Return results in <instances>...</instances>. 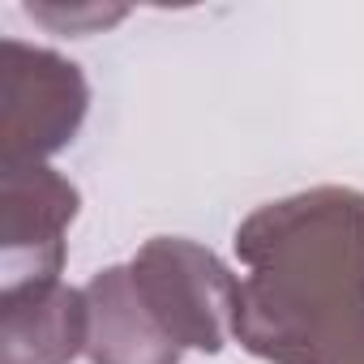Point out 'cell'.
<instances>
[{
    "label": "cell",
    "instance_id": "cell-1",
    "mask_svg": "<svg viewBox=\"0 0 364 364\" xmlns=\"http://www.w3.org/2000/svg\"><path fill=\"white\" fill-rule=\"evenodd\" d=\"M236 343L266 364H317L364 313V193L317 185L236 228Z\"/></svg>",
    "mask_w": 364,
    "mask_h": 364
},
{
    "label": "cell",
    "instance_id": "cell-6",
    "mask_svg": "<svg viewBox=\"0 0 364 364\" xmlns=\"http://www.w3.org/2000/svg\"><path fill=\"white\" fill-rule=\"evenodd\" d=\"M86 355L90 364H180V351L150 317L129 266L99 270L86 287Z\"/></svg>",
    "mask_w": 364,
    "mask_h": 364
},
{
    "label": "cell",
    "instance_id": "cell-3",
    "mask_svg": "<svg viewBox=\"0 0 364 364\" xmlns=\"http://www.w3.org/2000/svg\"><path fill=\"white\" fill-rule=\"evenodd\" d=\"M0 56V171L43 167L86 120V73L60 52L22 39H5Z\"/></svg>",
    "mask_w": 364,
    "mask_h": 364
},
{
    "label": "cell",
    "instance_id": "cell-5",
    "mask_svg": "<svg viewBox=\"0 0 364 364\" xmlns=\"http://www.w3.org/2000/svg\"><path fill=\"white\" fill-rule=\"evenodd\" d=\"M0 364H73L86 351V291L31 283L0 291Z\"/></svg>",
    "mask_w": 364,
    "mask_h": 364
},
{
    "label": "cell",
    "instance_id": "cell-4",
    "mask_svg": "<svg viewBox=\"0 0 364 364\" xmlns=\"http://www.w3.org/2000/svg\"><path fill=\"white\" fill-rule=\"evenodd\" d=\"M77 206V185L48 163L0 171V291L60 279L65 232Z\"/></svg>",
    "mask_w": 364,
    "mask_h": 364
},
{
    "label": "cell",
    "instance_id": "cell-7",
    "mask_svg": "<svg viewBox=\"0 0 364 364\" xmlns=\"http://www.w3.org/2000/svg\"><path fill=\"white\" fill-rule=\"evenodd\" d=\"M26 14L35 22H48L56 31H69V35H95L112 22L124 18L120 5H73V9H52V5H26Z\"/></svg>",
    "mask_w": 364,
    "mask_h": 364
},
{
    "label": "cell",
    "instance_id": "cell-2",
    "mask_svg": "<svg viewBox=\"0 0 364 364\" xmlns=\"http://www.w3.org/2000/svg\"><path fill=\"white\" fill-rule=\"evenodd\" d=\"M133 287L150 317L180 351H223L236 338L240 279L198 240L154 236L129 262Z\"/></svg>",
    "mask_w": 364,
    "mask_h": 364
},
{
    "label": "cell",
    "instance_id": "cell-8",
    "mask_svg": "<svg viewBox=\"0 0 364 364\" xmlns=\"http://www.w3.org/2000/svg\"><path fill=\"white\" fill-rule=\"evenodd\" d=\"M317 364H364V313L326 347V355Z\"/></svg>",
    "mask_w": 364,
    "mask_h": 364
}]
</instances>
